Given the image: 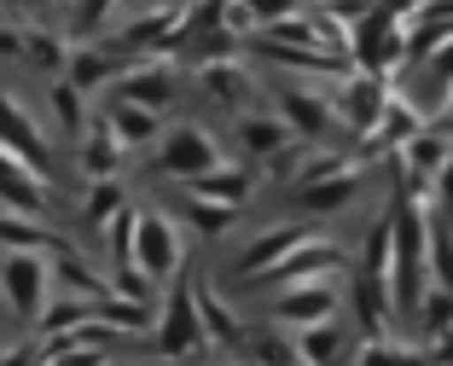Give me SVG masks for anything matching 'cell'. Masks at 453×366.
<instances>
[{
    "instance_id": "cell-36",
    "label": "cell",
    "mask_w": 453,
    "mask_h": 366,
    "mask_svg": "<svg viewBox=\"0 0 453 366\" xmlns=\"http://www.w3.org/2000/svg\"><path fill=\"white\" fill-rule=\"evenodd\" d=\"M0 366H47V355H41V343H18L0 355Z\"/></svg>"
},
{
    "instance_id": "cell-11",
    "label": "cell",
    "mask_w": 453,
    "mask_h": 366,
    "mask_svg": "<svg viewBox=\"0 0 453 366\" xmlns=\"http://www.w3.org/2000/svg\"><path fill=\"white\" fill-rule=\"evenodd\" d=\"M308 239H314V227H285V221H280V227H267V233H256V239L244 244V256H239V273L256 279V273H267L273 262H285L296 244H308Z\"/></svg>"
},
{
    "instance_id": "cell-31",
    "label": "cell",
    "mask_w": 453,
    "mask_h": 366,
    "mask_svg": "<svg viewBox=\"0 0 453 366\" xmlns=\"http://www.w3.org/2000/svg\"><path fill=\"white\" fill-rule=\"evenodd\" d=\"M256 366H303V349H296V338H280V332H262V338L250 343Z\"/></svg>"
},
{
    "instance_id": "cell-19",
    "label": "cell",
    "mask_w": 453,
    "mask_h": 366,
    "mask_svg": "<svg viewBox=\"0 0 453 366\" xmlns=\"http://www.w3.org/2000/svg\"><path fill=\"white\" fill-rule=\"evenodd\" d=\"M355 169H337V175H326V180H303L296 187V203H303L308 216H332V210H343L349 198H355Z\"/></svg>"
},
{
    "instance_id": "cell-2",
    "label": "cell",
    "mask_w": 453,
    "mask_h": 366,
    "mask_svg": "<svg viewBox=\"0 0 453 366\" xmlns=\"http://www.w3.org/2000/svg\"><path fill=\"white\" fill-rule=\"evenodd\" d=\"M157 355H169V361H187V355H198L203 343H210V325H203L198 314V291H192V279H180L174 273L169 279V297H163L157 309Z\"/></svg>"
},
{
    "instance_id": "cell-38",
    "label": "cell",
    "mask_w": 453,
    "mask_h": 366,
    "mask_svg": "<svg viewBox=\"0 0 453 366\" xmlns=\"http://www.w3.org/2000/svg\"><path fill=\"white\" fill-rule=\"evenodd\" d=\"M441 128L453 134V88H448V105H441Z\"/></svg>"
},
{
    "instance_id": "cell-39",
    "label": "cell",
    "mask_w": 453,
    "mask_h": 366,
    "mask_svg": "<svg viewBox=\"0 0 453 366\" xmlns=\"http://www.w3.org/2000/svg\"><path fill=\"white\" fill-rule=\"evenodd\" d=\"M332 6H343V12H355V6H360V0H332Z\"/></svg>"
},
{
    "instance_id": "cell-4",
    "label": "cell",
    "mask_w": 453,
    "mask_h": 366,
    "mask_svg": "<svg viewBox=\"0 0 453 366\" xmlns=\"http://www.w3.org/2000/svg\"><path fill=\"white\" fill-rule=\"evenodd\" d=\"M221 140L210 134V128H198V122H180V128H169L157 146V175L169 180H198L210 175V169H221Z\"/></svg>"
},
{
    "instance_id": "cell-41",
    "label": "cell",
    "mask_w": 453,
    "mask_h": 366,
    "mask_svg": "<svg viewBox=\"0 0 453 366\" xmlns=\"http://www.w3.org/2000/svg\"><path fill=\"white\" fill-rule=\"evenodd\" d=\"M24 6H47V0H24Z\"/></svg>"
},
{
    "instance_id": "cell-32",
    "label": "cell",
    "mask_w": 453,
    "mask_h": 366,
    "mask_svg": "<svg viewBox=\"0 0 453 366\" xmlns=\"http://www.w3.org/2000/svg\"><path fill=\"white\" fill-rule=\"evenodd\" d=\"M105 239H111V256L117 262H134V239H140V210H134V203L105 227Z\"/></svg>"
},
{
    "instance_id": "cell-28",
    "label": "cell",
    "mask_w": 453,
    "mask_h": 366,
    "mask_svg": "<svg viewBox=\"0 0 453 366\" xmlns=\"http://www.w3.org/2000/svg\"><path fill=\"white\" fill-rule=\"evenodd\" d=\"M81 210H88L94 227H111V221L128 210V192H122L117 175H111V180H88V203H81Z\"/></svg>"
},
{
    "instance_id": "cell-20",
    "label": "cell",
    "mask_w": 453,
    "mask_h": 366,
    "mask_svg": "<svg viewBox=\"0 0 453 366\" xmlns=\"http://www.w3.org/2000/svg\"><path fill=\"white\" fill-rule=\"evenodd\" d=\"M105 122L117 128L122 146H151L163 134V111H146V105H128V99H111Z\"/></svg>"
},
{
    "instance_id": "cell-8",
    "label": "cell",
    "mask_w": 453,
    "mask_h": 366,
    "mask_svg": "<svg viewBox=\"0 0 453 366\" xmlns=\"http://www.w3.org/2000/svg\"><path fill=\"white\" fill-rule=\"evenodd\" d=\"M337 262H343V256H337V244L314 233V239H308V244H296V250H291V256H285V262H273V268H267V273H256L250 285H280V291H285V285H308V279H326V273H332Z\"/></svg>"
},
{
    "instance_id": "cell-3",
    "label": "cell",
    "mask_w": 453,
    "mask_h": 366,
    "mask_svg": "<svg viewBox=\"0 0 453 366\" xmlns=\"http://www.w3.org/2000/svg\"><path fill=\"white\" fill-rule=\"evenodd\" d=\"M0 291H6L18 320L35 325L41 314H47V302H53V256H47V250H6V262H0Z\"/></svg>"
},
{
    "instance_id": "cell-21",
    "label": "cell",
    "mask_w": 453,
    "mask_h": 366,
    "mask_svg": "<svg viewBox=\"0 0 453 366\" xmlns=\"http://www.w3.org/2000/svg\"><path fill=\"white\" fill-rule=\"evenodd\" d=\"M198 81H203V94H210L215 105H226V111H244V99H250V76H244L239 58L203 65V70H198Z\"/></svg>"
},
{
    "instance_id": "cell-17",
    "label": "cell",
    "mask_w": 453,
    "mask_h": 366,
    "mask_svg": "<svg viewBox=\"0 0 453 366\" xmlns=\"http://www.w3.org/2000/svg\"><path fill=\"white\" fill-rule=\"evenodd\" d=\"M53 279L65 285V291H76V297H94V302L111 297V279H105V273H99L88 256H76L70 244H65V250H53Z\"/></svg>"
},
{
    "instance_id": "cell-7",
    "label": "cell",
    "mask_w": 453,
    "mask_h": 366,
    "mask_svg": "<svg viewBox=\"0 0 453 366\" xmlns=\"http://www.w3.org/2000/svg\"><path fill=\"white\" fill-rule=\"evenodd\" d=\"M0 146H12L24 163H35L41 175L53 169V146H47V134H41V122L29 117V105L12 94V88H0Z\"/></svg>"
},
{
    "instance_id": "cell-9",
    "label": "cell",
    "mask_w": 453,
    "mask_h": 366,
    "mask_svg": "<svg viewBox=\"0 0 453 366\" xmlns=\"http://www.w3.org/2000/svg\"><path fill=\"white\" fill-rule=\"evenodd\" d=\"M0 203L24 210V216H47V175L35 163H24L12 146H0Z\"/></svg>"
},
{
    "instance_id": "cell-34",
    "label": "cell",
    "mask_w": 453,
    "mask_h": 366,
    "mask_svg": "<svg viewBox=\"0 0 453 366\" xmlns=\"http://www.w3.org/2000/svg\"><path fill=\"white\" fill-rule=\"evenodd\" d=\"M111 6H117V0H76V35H94V29H105Z\"/></svg>"
},
{
    "instance_id": "cell-25",
    "label": "cell",
    "mask_w": 453,
    "mask_h": 366,
    "mask_svg": "<svg viewBox=\"0 0 453 366\" xmlns=\"http://www.w3.org/2000/svg\"><path fill=\"white\" fill-rule=\"evenodd\" d=\"M70 53H76V47H70L58 29H24V58L35 70H47V76H65V70H70Z\"/></svg>"
},
{
    "instance_id": "cell-33",
    "label": "cell",
    "mask_w": 453,
    "mask_h": 366,
    "mask_svg": "<svg viewBox=\"0 0 453 366\" xmlns=\"http://www.w3.org/2000/svg\"><path fill=\"white\" fill-rule=\"evenodd\" d=\"M360 366H436V361H425V355H413V349H395V343L372 338L366 349H360Z\"/></svg>"
},
{
    "instance_id": "cell-1",
    "label": "cell",
    "mask_w": 453,
    "mask_h": 366,
    "mask_svg": "<svg viewBox=\"0 0 453 366\" xmlns=\"http://www.w3.org/2000/svg\"><path fill=\"white\" fill-rule=\"evenodd\" d=\"M395 309H425L430 279V216L418 198H395Z\"/></svg>"
},
{
    "instance_id": "cell-22",
    "label": "cell",
    "mask_w": 453,
    "mask_h": 366,
    "mask_svg": "<svg viewBox=\"0 0 453 366\" xmlns=\"http://www.w3.org/2000/svg\"><path fill=\"white\" fill-rule=\"evenodd\" d=\"M280 117L291 122L303 140H314V134H326V122H332V105H326L314 88H285V99H280Z\"/></svg>"
},
{
    "instance_id": "cell-30",
    "label": "cell",
    "mask_w": 453,
    "mask_h": 366,
    "mask_svg": "<svg viewBox=\"0 0 453 366\" xmlns=\"http://www.w3.org/2000/svg\"><path fill=\"white\" fill-rule=\"evenodd\" d=\"M53 117H58L65 134H88V105H81V88L70 76L53 81Z\"/></svg>"
},
{
    "instance_id": "cell-40",
    "label": "cell",
    "mask_w": 453,
    "mask_h": 366,
    "mask_svg": "<svg viewBox=\"0 0 453 366\" xmlns=\"http://www.w3.org/2000/svg\"><path fill=\"white\" fill-rule=\"evenodd\" d=\"M146 6H174V0H146Z\"/></svg>"
},
{
    "instance_id": "cell-15",
    "label": "cell",
    "mask_w": 453,
    "mask_h": 366,
    "mask_svg": "<svg viewBox=\"0 0 453 366\" xmlns=\"http://www.w3.org/2000/svg\"><path fill=\"white\" fill-rule=\"evenodd\" d=\"M0 244H6V250H47V256H53V250H65V239H58V233L47 227L41 216L6 210V203H0Z\"/></svg>"
},
{
    "instance_id": "cell-18",
    "label": "cell",
    "mask_w": 453,
    "mask_h": 366,
    "mask_svg": "<svg viewBox=\"0 0 453 366\" xmlns=\"http://www.w3.org/2000/svg\"><path fill=\"white\" fill-rule=\"evenodd\" d=\"M122 140H117V128H111V122H99V128H88V134H81V175L88 180H111L117 175V163H122Z\"/></svg>"
},
{
    "instance_id": "cell-10",
    "label": "cell",
    "mask_w": 453,
    "mask_h": 366,
    "mask_svg": "<svg viewBox=\"0 0 453 366\" xmlns=\"http://www.w3.org/2000/svg\"><path fill=\"white\" fill-rule=\"evenodd\" d=\"M337 314V291L326 279H308V285H285L280 297H273V320L280 325H320V320H332Z\"/></svg>"
},
{
    "instance_id": "cell-5",
    "label": "cell",
    "mask_w": 453,
    "mask_h": 366,
    "mask_svg": "<svg viewBox=\"0 0 453 366\" xmlns=\"http://www.w3.org/2000/svg\"><path fill=\"white\" fill-rule=\"evenodd\" d=\"M134 262L151 273V279H174L180 262H187V244H180V227H174L163 210H140V239H134Z\"/></svg>"
},
{
    "instance_id": "cell-13",
    "label": "cell",
    "mask_w": 453,
    "mask_h": 366,
    "mask_svg": "<svg viewBox=\"0 0 453 366\" xmlns=\"http://www.w3.org/2000/svg\"><path fill=\"white\" fill-rule=\"evenodd\" d=\"M296 128L285 117H262V111H239V146L250 151V157H267V163H280L285 151H291Z\"/></svg>"
},
{
    "instance_id": "cell-37",
    "label": "cell",
    "mask_w": 453,
    "mask_h": 366,
    "mask_svg": "<svg viewBox=\"0 0 453 366\" xmlns=\"http://www.w3.org/2000/svg\"><path fill=\"white\" fill-rule=\"evenodd\" d=\"M0 58H24V29L0 18Z\"/></svg>"
},
{
    "instance_id": "cell-24",
    "label": "cell",
    "mask_w": 453,
    "mask_h": 366,
    "mask_svg": "<svg viewBox=\"0 0 453 366\" xmlns=\"http://www.w3.org/2000/svg\"><path fill=\"white\" fill-rule=\"evenodd\" d=\"M94 314H99V302H94V297H76V291H70V297H53V302H47V314L35 320V338H58V332H76V325H88Z\"/></svg>"
},
{
    "instance_id": "cell-14",
    "label": "cell",
    "mask_w": 453,
    "mask_h": 366,
    "mask_svg": "<svg viewBox=\"0 0 453 366\" xmlns=\"http://www.w3.org/2000/svg\"><path fill=\"white\" fill-rule=\"evenodd\" d=\"M128 65H134V58H128V53H117V47H76V53H70V70H65V76L76 81L81 94H88V88H105V81H117Z\"/></svg>"
},
{
    "instance_id": "cell-16",
    "label": "cell",
    "mask_w": 453,
    "mask_h": 366,
    "mask_svg": "<svg viewBox=\"0 0 453 366\" xmlns=\"http://www.w3.org/2000/svg\"><path fill=\"white\" fill-rule=\"evenodd\" d=\"M187 192L192 198H215V203H250V192H256V175L250 169H239V163H221V169H210V175H198V180H187Z\"/></svg>"
},
{
    "instance_id": "cell-27",
    "label": "cell",
    "mask_w": 453,
    "mask_h": 366,
    "mask_svg": "<svg viewBox=\"0 0 453 366\" xmlns=\"http://www.w3.org/2000/svg\"><path fill=\"white\" fill-rule=\"evenodd\" d=\"M296 349H303V366H337V355H343V332H337L332 320L303 325V332H296Z\"/></svg>"
},
{
    "instance_id": "cell-29",
    "label": "cell",
    "mask_w": 453,
    "mask_h": 366,
    "mask_svg": "<svg viewBox=\"0 0 453 366\" xmlns=\"http://www.w3.org/2000/svg\"><path fill=\"white\" fill-rule=\"evenodd\" d=\"M233 216H239V203H215V198H192L187 192V221L203 239H221V233L233 227Z\"/></svg>"
},
{
    "instance_id": "cell-26",
    "label": "cell",
    "mask_w": 453,
    "mask_h": 366,
    "mask_svg": "<svg viewBox=\"0 0 453 366\" xmlns=\"http://www.w3.org/2000/svg\"><path fill=\"white\" fill-rule=\"evenodd\" d=\"M198 314H203V325H210V343H226V349H233V343H244V320L226 309L221 297H215L210 285H198Z\"/></svg>"
},
{
    "instance_id": "cell-12",
    "label": "cell",
    "mask_w": 453,
    "mask_h": 366,
    "mask_svg": "<svg viewBox=\"0 0 453 366\" xmlns=\"http://www.w3.org/2000/svg\"><path fill=\"white\" fill-rule=\"evenodd\" d=\"M337 111L349 117V128H355V134H378V122H384V111H389L384 81H378V76H355L343 94H337Z\"/></svg>"
},
{
    "instance_id": "cell-6",
    "label": "cell",
    "mask_w": 453,
    "mask_h": 366,
    "mask_svg": "<svg viewBox=\"0 0 453 366\" xmlns=\"http://www.w3.org/2000/svg\"><path fill=\"white\" fill-rule=\"evenodd\" d=\"M174 94H180V76H174L169 58H134L111 81V99H128V105H146V111H169Z\"/></svg>"
},
{
    "instance_id": "cell-23",
    "label": "cell",
    "mask_w": 453,
    "mask_h": 366,
    "mask_svg": "<svg viewBox=\"0 0 453 366\" xmlns=\"http://www.w3.org/2000/svg\"><path fill=\"white\" fill-rule=\"evenodd\" d=\"M94 320L117 325L122 338H134V332H157V302H134V297H122V291H111V297H99Z\"/></svg>"
},
{
    "instance_id": "cell-35",
    "label": "cell",
    "mask_w": 453,
    "mask_h": 366,
    "mask_svg": "<svg viewBox=\"0 0 453 366\" xmlns=\"http://www.w3.org/2000/svg\"><path fill=\"white\" fill-rule=\"evenodd\" d=\"M244 6H250L262 24H280V18H296V12H303V0H244Z\"/></svg>"
}]
</instances>
